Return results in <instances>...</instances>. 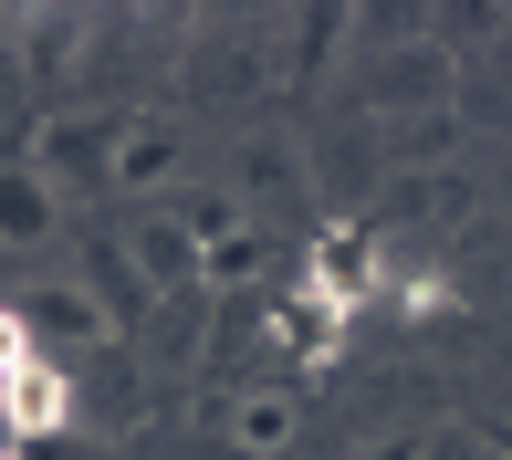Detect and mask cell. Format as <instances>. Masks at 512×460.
Returning a JSON list of instances; mask_svg holds the SVG:
<instances>
[{"instance_id": "6da1fadb", "label": "cell", "mask_w": 512, "mask_h": 460, "mask_svg": "<svg viewBox=\"0 0 512 460\" xmlns=\"http://www.w3.org/2000/svg\"><path fill=\"white\" fill-rule=\"evenodd\" d=\"M105 189L147 199V210L189 189V136H178V115H115V147H105Z\"/></svg>"}, {"instance_id": "7a4b0ae2", "label": "cell", "mask_w": 512, "mask_h": 460, "mask_svg": "<svg viewBox=\"0 0 512 460\" xmlns=\"http://www.w3.org/2000/svg\"><path fill=\"white\" fill-rule=\"evenodd\" d=\"M105 147H115V115H84V105H53L32 126V157H21V168L42 178V189H105Z\"/></svg>"}, {"instance_id": "3957f363", "label": "cell", "mask_w": 512, "mask_h": 460, "mask_svg": "<svg viewBox=\"0 0 512 460\" xmlns=\"http://www.w3.org/2000/svg\"><path fill=\"white\" fill-rule=\"evenodd\" d=\"M84 419V377L63 356H32L11 387H0V429H11V450H32V440H63V429Z\"/></svg>"}, {"instance_id": "277c9868", "label": "cell", "mask_w": 512, "mask_h": 460, "mask_svg": "<svg viewBox=\"0 0 512 460\" xmlns=\"http://www.w3.org/2000/svg\"><path fill=\"white\" fill-rule=\"evenodd\" d=\"M366 293H377V230H335V241L314 251V272H304V314L345 335V314H356Z\"/></svg>"}, {"instance_id": "5b68a950", "label": "cell", "mask_w": 512, "mask_h": 460, "mask_svg": "<svg viewBox=\"0 0 512 460\" xmlns=\"http://www.w3.org/2000/svg\"><path fill=\"white\" fill-rule=\"evenodd\" d=\"M21 325H32V345H53V356H95V345H115V325H105V304L84 283H32L21 293Z\"/></svg>"}, {"instance_id": "8992f818", "label": "cell", "mask_w": 512, "mask_h": 460, "mask_svg": "<svg viewBox=\"0 0 512 460\" xmlns=\"http://www.w3.org/2000/svg\"><path fill=\"white\" fill-rule=\"evenodd\" d=\"M126 262H136V283H147V304H178V293L199 283V241L168 210H147V220L126 230Z\"/></svg>"}, {"instance_id": "52a82bcc", "label": "cell", "mask_w": 512, "mask_h": 460, "mask_svg": "<svg viewBox=\"0 0 512 460\" xmlns=\"http://www.w3.org/2000/svg\"><path fill=\"white\" fill-rule=\"evenodd\" d=\"M53 230H63V189H42L11 157V168H0V251H42Z\"/></svg>"}, {"instance_id": "ba28073f", "label": "cell", "mask_w": 512, "mask_h": 460, "mask_svg": "<svg viewBox=\"0 0 512 460\" xmlns=\"http://www.w3.org/2000/svg\"><path fill=\"white\" fill-rule=\"evenodd\" d=\"M262 262H272V230H262V210H251L241 230H220V241L199 251V283H209V293H251V283H262Z\"/></svg>"}, {"instance_id": "9c48e42d", "label": "cell", "mask_w": 512, "mask_h": 460, "mask_svg": "<svg viewBox=\"0 0 512 460\" xmlns=\"http://www.w3.org/2000/svg\"><path fill=\"white\" fill-rule=\"evenodd\" d=\"M84 293L105 304V325H115V335L157 314V304H147V283H136V262H126V241H95V272H84Z\"/></svg>"}, {"instance_id": "30bf717a", "label": "cell", "mask_w": 512, "mask_h": 460, "mask_svg": "<svg viewBox=\"0 0 512 460\" xmlns=\"http://www.w3.org/2000/svg\"><path fill=\"white\" fill-rule=\"evenodd\" d=\"M439 84H450V63H439L429 42H418V53H387V63H377V105H387V115H408V105H429V115H439Z\"/></svg>"}, {"instance_id": "8fae6325", "label": "cell", "mask_w": 512, "mask_h": 460, "mask_svg": "<svg viewBox=\"0 0 512 460\" xmlns=\"http://www.w3.org/2000/svg\"><path fill=\"white\" fill-rule=\"evenodd\" d=\"M157 210H168L178 230H189L199 251L220 241V230H241V220H251V210H241V189H199V178H189V189H178V199H157Z\"/></svg>"}, {"instance_id": "7c38bea8", "label": "cell", "mask_w": 512, "mask_h": 460, "mask_svg": "<svg viewBox=\"0 0 512 460\" xmlns=\"http://www.w3.org/2000/svg\"><path fill=\"white\" fill-rule=\"evenodd\" d=\"M293 429H304V408H293L283 387H262V398L230 408V440H241V450H293Z\"/></svg>"}, {"instance_id": "4fadbf2b", "label": "cell", "mask_w": 512, "mask_h": 460, "mask_svg": "<svg viewBox=\"0 0 512 460\" xmlns=\"http://www.w3.org/2000/svg\"><path fill=\"white\" fill-rule=\"evenodd\" d=\"M283 189H293V147H283V136L241 147V210H251V199H283Z\"/></svg>"}, {"instance_id": "5bb4252c", "label": "cell", "mask_w": 512, "mask_h": 460, "mask_svg": "<svg viewBox=\"0 0 512 460\" xmlns=\"http://www.w3.org/2000/svg\"><path fill=\"white\" fill-rule=\"evenodd\" d=\"M324 42H345V11H304V21H293V74H314Z\"/></svg>"}, {"instance_id": "9a60e30c", "label": "cell", "mask_w": 512, "mask_h": 460, "mask_svg": "<svg viewBox=\"0 0 512 460\" xmlns=\"http://www.w3.org/2000/svg\"><path fill=\"white\" fill-rule=\"evenodd\" d=\"M32 356H42V345H32V325H21V304H0V387H11Z\"/></svg>"}, {"instance_id": "2e32d148", "label": "cell", "mask_w": 512, "mask_h": 460, "mask_svg": "<svg viewBox=\"0 0 512 460\" xmlns=\"http://www.w3.org/2000/svg\"><path fill=\"white\" fill-rule=\"evenodd\" d=\"M418 450H429V429H387V440H366L356 460H418Z\"/></svg>"}, {"instance_id": "e0dca14e", "label": "cell", "mask_w": 512, "mask_h": 460, "mask_svg": "<svg viewBox=\"0 0 512 460\" xmlns=\"http://www.w3.org/2000/svg\"><path fill=\"white\" fill-rule=\"evenodd\" d=\"M21 460H84L74 440H32V450H21Z\"/></svg>"}, {"instance_id": "ac0fdd59", "label": "cell", "mask_w": 512, "mask_h": 460, "mask_svg": "<svg viewBox=\"0 0 512 460\" xmlns=\"http://www.w3.org/2000/svg\"><path fill=\"white\" fill-rule=\"evenodd\" d=\"M418 460H471V450H460V440H429V450H418Z\"/></svg>"}, {"instance_id": "d6986e66", "label": "cell", "mask_w": 512, "mask_h": 460, "mask_svg": "<svg viewBox=\"0 0 512 460\" xmlns=\"http://www.w3.org/2000/svg\"><path fill=\"white\" fill-rule=\"evenodd\" d=\"M0 460H21V450H0Z\"/></svg>"}, {"instance_id": "ffe728a7", "label": "cell", "mask_w": 512, "mask_h": 460, "mask_svg": "<svg viewBox=\"0 0 512 460\" xmlns=\"http://www.w3.org/2000/svg\"><path fill=\"white\" fill-rule=\"evenodd\" d=\"M502 460H512V450H502Z\"/></svg>"}]
</instances>
